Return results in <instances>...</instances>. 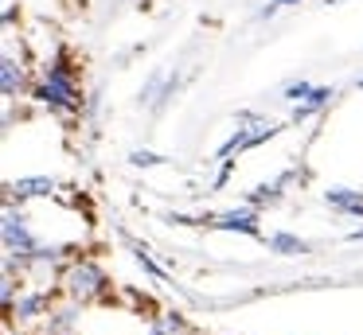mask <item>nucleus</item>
<instances>
[{"instance_id": "nucleus-1", "label": "nucleus", "mask_w": 363, "mask_h": 335, "mask_svg": "<svg viewBox=\"0 0 363 335\" xmlns=\"http://www.w3.org/2000/svg\"><path fill=\"white\" fill-rule=\"evenodd\" d=\"M35 98L43 101L48 109L55 113H74L82 106V90H79V78H74V67L63 51L43 67L40 74V86H35Z\"/></svg>"}, {"instance_id": "nucleus-2", "label": "nucleus", "mask_w": 363, "mask_h": 335, "mask_svg": "<svg viewBox=\"0 0 363 335\" xmlns=\"http://www.w3.org/2000/svg\"><path fill=\"white\" fill-rule=\"evenodd\" d=\"M63 288H67V296L71 300H94V296H102L106 293V273L98 269L94 261H74L71 269L63 273Z\"/></svg>"}, {"instance_id": "nucleus-3", "label": "nucleus", "mask_w": 363, "mask_h": 335, "mask_svg": "<svg viewBox=\"0 0 363 335\" xmlns=\"http://www.w3.org/2000/svg\"><path fill=\"white\" fill-rule=\"evenodd\" d=\"M4 249H9V265L12 261H32L35 257V238L28 234V222H24V215H16V210H4Z\"/></svg>"}, {"instance_id": "nucleus-4", "label": "nucleus", "mask_w": 363, "mask_h": 335, "mask_svg": "<svg viewBox=\"0 0 363 335\" xmlns=\"http://www.w3.org/2000/svg\"><path fill=\"white\" fill-rule=\"evenodd\" d=\"M269 137H277V125H269V121H258L254 129H238L235 137H230L227 144L219 148V156H223V160H230L235 152H246V148L262 144V140H269Z\"/></svg>"}, {"instance_id": "nucleus-5", "label": "nucleus", "mask_w": 363, "mask_h": 335, "mask_svg": "<svg viewBox=\"0 0 363 335\" xmlns=\"http://www.w3.org/2000/svg\"><path fill=\"white\" fill-rule=\"evenodd\" d=\"M24 86H28L24 59H16V51H4V59H0V90H4V98L24 93Z\"/></svg>"}, {"instance_id": "nucleus-6", "label": "nucleus", "mask_w": 363, "mask_h": 335, "mask_svg": "<svg viewBox=\"0 0 363 335\" xmlns=\"http://www.w3.org/2000/svg\"><path fill=\"white\" fill-rule=\"evenodd\" d=\"M219 230H242V234H258V215L254 210H227V215L215 218Z\"/></svg>"}, {"instance_id": "nucleus-7", "label": "nucleus", "mask_w": 363, "mask_h": 335, "mask_svg": "<svg viewBox=\"0 0 363 335\" xmlns=\"http://www.w3.org/2000/svg\"><path fill=\"white\" fill-rule=\"evenodd\" d=\"M51 191H55V179L48 176H28L12 183V195H20V199H40V195H51Z\"/></svg>"}, {"instance_id": "nucleus-8", "label": "nucleus", "mask_w": 363, "mask_h": 335, "mask_svg": "<svg viewBox=\"0 0 363 335\" xmlns=\"http://www.w3.org/2000/svg\"><path fill=\"white\" fill-rule=\"evenodd\" d=\"M332 98H336V93H332L328 86H313V93H308V98L301 101L297 109H293V117H297V121H305V117H313L316 109H324V106H328Z\"/></svg>"}, {"instance_id": "nucleus-9", "label": "nucleus", "mask_w": 363, "mask_h": 335, "mask_svg": "<svg viewBox=\"0 0 363 335\" xmlns=\"http://www.w3.org/2000/svg\"><path fill=\"white\" fill-rule=\"evenodd\" d=\"M324 199L332 203V207L347 210V215H363V191H347V187H332Z\"/></svg>"}, {"instance_id": "nucleus-10", "label": "nucleus", "mask_w": 363, "mask_h": 335, "mask_svg": "<svg viewBox=\"0 0 363 335\" xmlns=\"http://www.w3.org/2000/svg\"><path fill=\"white\" fill-rule=\"evenodd\" d=\"M43 308H48V293H28V296H20V300L12 304V312H16L20 319H35Z\"/></svg>"}, {"instance_id": "nucleus-11", "label": "nucleus", "mask_w": 363, "mask_h": 335, "mask_svg": "<svg viewBox=\"0 0 363 335\" xmlns=\"http://www.w3.org/2000/svg\"><path fill=\"white\" fill-rule=\"evenodd\" d=\"M269 246L277 249V254H305V242L301 238H293V234H274V238H269Z\"/></svg>"}, {"instance_id": "nucleus-12", "label": "nucleus", "mask_w": 363, "mask_h": 335, "mask_svg": "<svg viewBox=\"0 0 363 335\" xmlns=\"http://www.w3.org/2000/svg\"><path fill=\"white\" fill-rule=\"evenodd\" d=\"M184 331V319L172 316V312H164V316L157 319V327H152V335H180Z\"/></svg>"}, {"instance_id": "nucleus-13", "label": "nucleus", "mask_w": 363, "mask_h": 335, "mask_svg": "<svg viewBox=\"0 0 363 335\" xmlns=\"http://www.w3.org/2000/svg\"><path fill=\"white\" fill-rule=\"evenodd\" d=\"M133 254H137V265H141L145 273H152V277H157V280H164V269H160V265H157V261H152V257H149V249H145V246H137Z\"/></svg>"}, {"instance_id": "nucleus-14", "label": "nucleus", "mask_w": 363, "mask_h": 335, "mask_svg": "<svg viewBox=\"0 0 363 335\" xmlns=\"http://www.w3.org/2000/svg\"><path fill=\"white\" fill-rule=\"evenodd\" d=\"M313 93V86L308 82H293V86H285V101H293V106H301V101Z\"/></svg>"}, {"instance_id": "nucleus-15", "label": "nucleus", "mask_w": 363, "mask_h": 335, "mask_svg": "<svg viewBox=\"0 0 363 335\" xmlns=\"http://www.w3.org/2000/svg\"><path fill=\"white\" fill-rule=\"evenodd\" d=\"M133 164H137V168H152V164H164V156H157V152H133Z\"/></svg>"}, {"instance_id": "nucleus-16", "label": "nucleus", "mask_w": 363, "mask_h": 335, "mask_svg": "<svg viewBox=\"0 0 363 335\" xmlns=\"http://www.w3.org/2000/svg\"><path fill=\"white\" fill-rule=\"evenodd\" d=\"M289 4H301V0H269V4L266 8H262V20H269V16H274V12H281V8H289Z\"/></svg>"}, {"instance_id": "nucleus-17", "label": "nucleus", "mask_w": 363, "mask_h": 335, "mask_svg": "<svg viewBox=\"0 0 363 335\" xmlns=\"http://www.w3.org/2000/svg\"><path fill=\"white\" fill-rule=\"evenodd\" d=\"M352 238H355V242H363V230H355V234H352Z\"/></svg>"}, {"instance_id": "nucleus-18", "label": "nucleus", "mask_w": 363, "mask_h": 335, "mask_svg": "<svg viewBox=\"0 0 363 335\" xmlns=\"http://www.w3.org/2000/svg\"><path fill=\"white\" fill-rule=\"evenodd\" d=\"M324 4H340V0H324Z\"/></svg>"}]
</instances>
